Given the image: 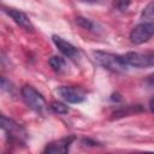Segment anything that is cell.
<instances>
[{
	"instance_id": "cell-8",
	"label": "cell",
	"mask_w": 154,
	"mask_h": 154,
	"mask_svg": "<svg viewBox=\"0 0 154 154\" xmlns=\"http://www.w3.org/2000/svg\"><path fill=\"white\" fill-rule=\"evenodd\" d=\"M52 41H53V43L55 45V47L60 51V53L64 57H66L69 59H72V60H78L81 58L79 51L73 45H71L70 42H67L66 40H64L63 37H60L58 35H53L52 36Z\"/></svg>"
},
{
	"instance_id": "cell-18",
	"label": "cell",
	"mask_w": 154,
	"mask_h": 154,
	"mask_svg": "<svg viewBox=\"0 0 154 154\" xmlns=\"http://www.w3.org/2000/svg\"><path fill=\"white\" fill-rule=\"evenodd\" d=\"M81 1H83V2H88V4H95L97 0H81Z\"/></svg>"
},
{
	"instance_id": "cell-6",
	"label": "cell",
	"mask_w": 154,
	"mask_h": 154,
	"mask_svg": "<svg viewBox=\"0 0 154 154\" xmlns=\"http://www.w3.org/2000/svg\"><path fill=\"white\" fill-rule=\"evenodd\" d=\"M1 128L5 131V134L10 137V141H13V142H24V138L26 137V132L13 119L7 118L6 116L2 114L1 116Z\"/></svg>"
},
{
	"instance_id": "cell-7",
	"label": "cell",
	"mask_w": 154,
	"mask_h": 154,
	"mask_svg": "<svg viewBox=\"0 0 154 154\" xmlns=\"http://www.w3.org/2000/svg\"><path fill=\"white\" fill-rule=\"evenodd\" d=\"M2 11L8 17H11L13 19V22L17 25H19L22 29H24V30H26L29 32H32L34 31V29H35L34 28V24L31 23V20L29 19V17L23 11H20L18 8H13V7H6V6L2 7Z\"/></svg>"
},
{
	"instance_id": "cell-15",
	"label": "cell",
	"mask_w": 154,
	"mask_h": 154,
	"mask_svg": "<svg viewBox=\"0 0 154 154\" xmlns=\"http://www.w3.org/2000/svg\"><path fill=\"white\" fill-rule=\"evenodd\" d=\"M130 0H114L113 2V6L118 10V11H125L129 8L130 6Z\"/></svg>"
},
{
	"instance_id": "cell-10",
	"label": "cell",
	"mask_w": 154,
	"mask_h": 154,
	"mask_svg": "<svg viewBox=\"0 0 154 154\" xmlns=\"http://www.w3.org/2000/svg\"><path fill=\"white\" fill-rule=\"evenodd\" d=\"M76 24L78 26H81L82 29H84L87 31H90V32H94V34H99L101 31L100 25L97 23H95L94 20L87 18V17H82V16L76 17Z\"/></svg>"
},
{
	"instance_id": "cell-3",
	"label": "cell",
	"mask_w": 154,
	"mask_h": 154,
	"mask_svg": "<svg viewBox=\"0 0 154 154\" xmlns=\"http://www.w3.org/2000/svg\"><path fill=\"white\" fill-rule=\"evenodd\" d=\"M128 66L144 69L154 66V51L147 52H128L123 55Z\"/></svg>"
},
{
	"instance_id": "cell-14",
	"label": "cell",
	"mask_w": 154,
	"mask_h": 154,
	"mask_svg": "<svg viewBox=\"0 0 154 154\" xmlns=\"http://www.w3.org/2000/svg\"><path fill=\"white\" fill-rule=\"evenodd\" d=\"M138 106V105H137ZM137 106H135V108L132 107V106H126V109L125 108H120V109H118L117 112H114L113 114H114V117H124V116H128V114H131V113H134V112H136V107Z\"/></svg>"
},
{
	"instance_id": "cell-17",
	"label": "cell",
	"mask_w": 154,
	"mask_h": 154,
	"mask_svg": "<svg viewBox=\"0 0 154 154\" xmlns=\"http://www.w3.org/2000/svg\"><path fill=\"white\" fill-rule=\"evenodd\" d=\"M149 109H150V112L152 113H154V95L150 97V100H149Z\"/></svg>"
},
{
	"instance_id": "cell-2",
	"label": "cell",
	"mask_w": 154,
	"mask_h": 154,
	"mask_svg": "<svg viewBox=\"0 0 154 154\" xmlns=\"http://www.w3.org/2000/svg\"><path fill=\"white\" fill-rule=\"evenodd\" d=\"M20 95L25 105L38 114H43L47 109V102L41 93H38L32 85L25 84L20 89Z\"/></svg>"
},
{
	"instance_id": "cell-1",
	"label": "cell",
	"mask_w": 154,
	"mask_h": 154,
	"mask_svg": "<svg viewBox=\"0 0 154 154\" xmlns=\"http://www.w3.org/2000/svg\"><path fill=\"white\" fill-rule=\"evenodd\" d=\"M93 57H94V60L100 66L113 72H123L129 67L123 55H119V54L103 52V51H94Z\"/></svg>"
},
{
	"instance_id": "cell-13",
	"label": "cell",
	"mask_w": 154,
	"mask_h": 154,
	"mask_svg": "<svg viewBox=\"0 0 154 154\" xmlns=\"http://www.w3.org/2000/svg\"><path fill=\"white\" fill-rule=\"evenodd\" d=\"M141 17L144 19H154V1L149 2L142 11Z\"/></svg>"
},
{
	"instance_id": "cell-11",
	"label": "cell",
	"mask_w": 154,
	"mask_h": 154,
	"mask_svg": "<svg viewBox=\"0 0 154 154\" xmlns=\"http://www.w3.org/2000/svg\"><path fill=\"white\" fill-rule=\"evenodd\" d=\"M49 65L51 67L57 72H63L66 70V61L64 58L59 55H53L49 58Z\"/></svg>"
},
{
	"instance_id": "cell-9",
	"label": "cell",
	"mask_w": 154,
	"mask_h": 154,
	"mask_svg": "<svg viewBox=\"0 0 154 154\" xmlns=\"http://www.w3.org/2000/svg\"><path fill=\"white\" fill-rule=\"evenodd\" d=\"M75 140H76L75 136H67V137L53 141V142H51V143H48L46 146V148L43 149V153H48V154H64V153H67Z\"/></svg>"
},
{
	"instance_id": "cell-4",
	"label": "cell",
	"mask_w": 154,
	"mask_h": 154,
	"mask_svg": "<svg viewBox=\"0 0 154 154\" xmlns=\"http://www.w3.org/2000/svg\"><path fill=\"white\" fill-rule=\"evenodd\" d=\"M154 36V22H144L137 24L130 32V42L134 45H142Z\"/></svg>"
},
{
	"instance_id": "cell-5",
	"label": "cell",
	"mask_w": 154,
	"mask_h": 154,
	"mask_svg": "<svg viewBox=\"0 0 154 154\" xmlns=\"http://www.w3.org/2000/svg\"><path fill=\"white\" fill-rule=\"evenodd\" d=\"M55 94L69 103H81L85 100V91L75 85H60L57 88Z\"/></svg>"
},
{
	"instance_id": "cell-12",
	"label": "cell",
	"mask_w": 154,
	"mask_h": 154,
	"mask_svg": "<svg viewBox=\"0 0 154 154\" xmlns=\"http://www.w3.org/2000/svg\"><path fill=\"white\" fill-rule=\"evenodd\" d=\"M49 108H51L54 113H57V114H66V113L70 111L69 107H67L65 103L59 102V101H53V102H51Z\"/></svg>"
},
{
	"instance_id": "cell-16",
	"label": "cell",
	"mask_w": 154,
	"mask_h": 154,
	"mask_svg": "<svg viewBox=\"0 0 154 154\" xmlns=\"http://www.w3.org/2000/svg\"><path fill=\"white\" fill-rule=\"evenodd\" d=\"M146 84H147L149 88H154V72L147 77V79H146Z\"/></svg>"
}]
</instances>
